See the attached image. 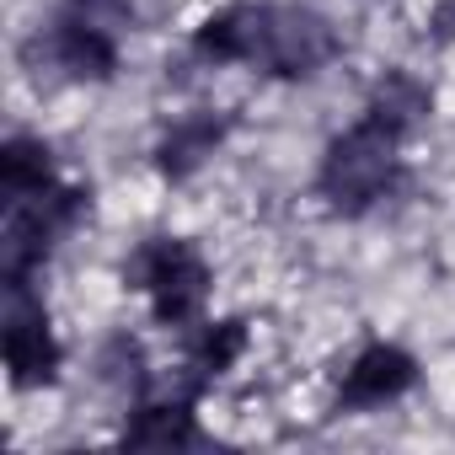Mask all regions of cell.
I'll use <instances>...</instances> for the list:
<instances>
[{"label": "cell", "mask_w": 455, "mask_h": 455, "mask_svg": "<svg viewBox=\"0 0 455 455\" xmlns=\"http://www.w3.org/2000/svg\"><path fill=\"white\" fill-rule=\"evenodd\" d=\"M396 140L380 129V124H370V118H359L343 140H332V150H327V161H322V193H327V204L332 209H343V214H359V209H370V204H380L391 188H396Z\"/></svg>", "instance_id": "1"}, {"label": "cell", "mask_w": 455, "mask_h": 455, "mask_svg": "<svg viewBox=\"0 0 455 455\" xmlns=\"http://www.w3.org/2000/svg\"><path fill=\"white\" fill-rule=\"evenodd\" d=\"M124 279L134 290H145L156 300V316L172 327L193 322L204 311V295H209V268L188 242H145L124 263Z\"/></svg>", "instance_id": "2"}, {"label": "cell", "mask_w": 455, "mask_h": 455, "mask_svg": "<svg viewBox=\"0 0 455 455\" xmlns=\"http://www.w3.org/2000/svg\"><path fill=\"white\" fill-rule=\"evenodd\" d=\"M332 54H338V33H332L327 17H316L311 6H268L258 60L274 76H316Z\"/></svg>", "instance_id": "3"}, {"label": "cell", "mask_w": 455, "mask_h": 455, "mask_svg": "<svg viewBox=\"0 0 455 455\" xmlns=\"http://www.w3.org/2000/svg\"><path fill=\"white\" fill-rule=\"evenodd\" d=\"M412 380H418L412 354H402L396 343H370L343 375V402L348 407H380V402L402 396Z\"/></svg>", "instance_id": "4"}, {"label": "cell", "mask_w": 455, "mask_h": 455, "mask_svg": "<svg viewBox=\"0 0 455 455\" xmlns=\"http://www.w3.org/2000/svg\"><path fill=\"white\" fill-rule=\"evenodd\" d=\"M263 28H268V6H225V12H214L204 28H198V38H193V49L204 54V60H214V65H236V60H258L263 54Z\"/></svg>", "instance_id": "5"}, {"label": "cell", "mask_w": 455, "mask_h": 455, "mask_svg": "<svg viewBox=\"0 0 455 455\" xmlns=\"http://www.w3.org/2000/svg\"><path fill=\"white\" fill-rule=\"evenodd\" d=\"M49 54L65 76L76 81H108L113 65H118V49H113V33L86 22V17H65L60 28H49Z\"/></svg>", "instance_id": "6"}, {"label": "cell", "mask_w": 455, "mask_h": 455, "mask_svg": "<svg viewBox=\"0 0 455 455\" xmlns=\"http://www.w3.org/2000/svg\"><path fill=\"white\" fill-rule=\"evenodd\" d=\"M6 370H12V386H49L54 370H60V343L44 322V311H17L6 322Z\"/></svg>", "instance_id": "7"}, {"label": "cell", "mask_w": 455, "mask_h": 455, "mask_svg": "<svg viewBox=\"0 0 455 455\" xmlns=\"http://www.w3.org/2000/svg\"><path fill=\"white\" fill-rule=\"evenodd\" d=\"M364 118L370 124H380L391 140H402V134H412L423 118H428V92H423V81H412V76H386L375 92H370V108H364Z\"/></svg>", "instance_id": "8"}, {"label": "cell", "mask_w": 455, "mask_h": 455, "mask_svg": "<svg viewBox=\"0 0 455 455\" xmlns=\"http://www.w3.org/2000/svg\"><path fill=\"white\" fill-rule=\"evenodd\" d=\"M220 140H225V118H214V113H188V118H177V124L166 129V140H161V172H166V177L198 172L204 156H214Z\"/></svg>", "instance_id": "9"}, {"label": "cell", "mask_w": 455, "mask_h": 455, "mask_svg": "<svg viewBox=\"0 0 455 455\" xmlns=\"http://www.w3.org/2000/svg\"><path fill=\"white\" fill-rule=\"evenodd\" d=\"M0 182H6L12 198H33V193H49L54 188V166H49V150L38 140H6L0 150Z\"/></svg>", "instance_id": "10"}, {"label": "cell", "mask_w": 455, "mask_h": 455, "mask_svg": "<svg viewBox=\"0 0 455 455\" xmlns=\"http://www.w3.org/2000/svg\"><path fill=\"white\" fill-rule=\"evenodd\" d=\"M188 439H193V418L182 407H140V418L124 428V444L172 450V444H188Z\"/></svg>", "instance_id": "11"}, {"label": "cell", "mask_w": 455, "mask_h": 455, "mask_svg": "<svg viewBox=\"0 0 455 455\" xmlns=\"http://www.w3.org/2000/svg\"><path fill=\"white\" fill-rule=\"evenodd\" d=\"M242 348H247V327H242V322H220V327H209L204 343H198V370H209V375L231 370Z\"/></svg>", "instance_id": "12"}, {"label": "cell", "mask_w": 455, "mask_h": 455, "mask_svg": "<svg viewBox=\"0 0 455 455\" xmlns=\"http://www.w3.org/2000/svg\"><path fill=\"white\" fill-rule=\"evenodd\" d=\"M140 370H145L140 348H134L129 338H113L108 354H102V380H108V386H124V391H140V380H145Z\"/></svg>", "instance_id": "13"}, {"label": "cell", "mask_w": 455, "mask_h": 455, "mask_svg": "<svg viewBox=\"0 0 455 455\" xmlns=\"http://www.w3.org/2000/svg\"><path fill=\"white\" fill-rule=\"evenodd\" d=\"M70 6H76V17H86V22H97V28H124L134 12H129V0H70Z\"/></svg>", "instance_id": "14"}, {"label": "cell", "mask_w": 455, "mask_h": 455, "mask_svg": "<svg viewBox=\"0 0 455 455\" xmlns=\"http://www.w3.org/2000/svg\"><path fill=\"white\" fill-rule=\"evenodd\" d=\"M428 38H434V44H455V0H439V6H434Z\"/></svg>", "instance_id": "15"}]
</instances>
